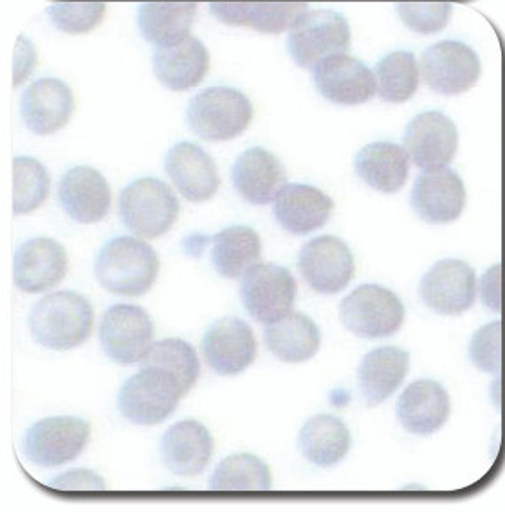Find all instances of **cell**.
<instances>
[{
  "label": "cell",
  "instance_id": "cell-1",
  "mask_svg": "<svg viewBox=\"0 0 505 512\" xmlns=\"http://www.w3.org/2000/svg\"><path fill=\"white\" fill-rule=\"evenodd\" d=\"M93 305L75 291H57L39 300L31 316L32 339L48 350L68 351L93 334Z\"/></svg>",
  "mask_w": 505,
  "mask_h": 512
},
{
  "label": "cell",
  "instance_id": "cell-2",
  "mask_svg": "<svg viewBox=\"0 0 505 512\" xmlns=\"http://www.w3.org/2000/svg\"><path fill=\"white\" fill-rule=\"evenodd\" d=\"M160 272L155 249L132 236H119L103 245L94 263L96 279L119 296L146 295Z\"/></svg>",
  "mask_w": 505,
  "mask_h": 512
},
{
  "label": "cell",
  "instance_id": "cell-3",
  "mask_svg": "<svg viewBox=\"0 0 505 512\" xmlns=\"http://www.w3.org/2000/svg\"><path fill=\"white\" fill-rule=\"evenodd\" d=\"M185 394L171 373L158 367H142L119 390L117 408L135 426H155L176 412Z\"/></svg>",
  "mask_w": 505,
  "mask_h": 512
},
{
  "label": "cell",
  "instance_id": "cell-4",
  "mask_svg": "<svg viewBox=\"0 0 505 512\" xmlns=\"http://www.w3.org/2000/svg\"><path fill=\"white\" fill-rule=\"evenodd\" d=\"M254 116L252 103L233 87H210L190 101L188 125L201 139L224 142L240 137Z\"/></svg>",
  "mask_w": 505,
  "mask_h": 512
},
{
  "label": "cell",
  "instance_id": "cell-5",
  "mask_svg": "<svg viewBox=\"0 0 505 512\" xmlns=\"http://www.w3.org/2000/svg\"><path fill=\"white\" fill-rule=\"evenodd\" d=\"M123 224L140 238L153 240L171 229L179 215V201L171 187L156 178L130 183L119 197Z\"/></svg>",
  "mask_w": 505,
  "mask_h": 512
},
{
  "label": "cell",
  "instance_id": "cell-6",
  "mask_svg": "<svg viewBox=\"0 0 505 512\" xmlns=\"http://www.w3.org/2000/svg\"><path fill=\"white\" fill-rule=\"evenodd\" d=\"M350 43L348 20L330 9L307 11L289 29V54L305 70H314L332 55L344 54Z\"/></svg>",
  "mask_w": 505,
  "mask_h": 512
},
{
  "label": "cell",
  "instance_id": "cell-7",
  "mask_svg": "<svg viewBox=\"0 0 505 512\" xmlns=\"http://www.w3.org/2000/svg\"><path fill=\"white\" fill-rule=\"evenodd\" d=\"M91 426L80 417L59 415L39 420L27 429L22 450L27 461L41 468L70 463L86 449Z\"/></svg>",
  "mask_w": 505,
  "mask_h": 512
},
{
  "label": "cell",
  "instance_id": "cell-8",
  "mask_svg": "<svg viewBox=\"0 0 505 512\" xmlns=\"http://www.w3.org/2000/svg\"><path fill=\"white\" fill-rule=\"evenodd\" d=\"M342 325L364 339L396 334L404 323V305L390 289L367 284L355 289L341 303Z\"/></svg>",
  "mask_w": 505,
  "mask_h": 512
},
{
  "label": "cell",
  "instance_id": "cell-9",
  "mask_svg": "<svg viewBox=\"0 0 505 512\" xmlns=\"http://www.w3.org/2000/svg\"><path fill=\"white\" fill-rule=\"evenodd\" d=\"M155 337V325L139 305L117 303L103 314L100 344L105 355L117 364L132 365L148 355Z\"/></svg>",
  "mask_w": 505,
  "mask_h": 512
},
{
  "label": "cell",
  "instance_id": "cell-10",
  "mask_svg": "<svg viewBox=\"0 0 505 512\" xmlns=\"http://www.w3.org/2000/svg\"><path fill=\"white\" fill-rule=\"evenodd\" d=\"M241 302L259 323H275L291 312L296 282L288 268L275 263H257L243 275Z\"/></svg>",
  "mask_w": 505,
  "mask_h": 512
},
{
  "label": "cell",
  "instance_id": "cell-11",
  "mask_svg": "<svg viewBox=\"0 0 505 512\" xmlns=\"http://www.w3.org/2000/svg\"><path fill=\"white\" fill-rule=\"evenodd\" d=\"M420 73L436 93L458 96L477 84L481 59L474 48L461 41H442L422 54Z\"/></svg>",
  "mask_w": 505,
  "mask_h": 512
},
{
  "label": "cell",
  "instance_id": "cell-12",
  "mask_svg": "<svg viewBox=\"0 0 505 512\" xmlns=\"http://www.w3.org/2000/svg\"><path fill=\"white\" fill-rule=\"evenodd\" d=\"M298 270L316 293L337 295L355 275L350 247L335 236H319L303 245Z\"/></svg>",
  "mask_w": 505,
  "mask_h": 512
},
{
  "label": "cell",
  "instance_id": "cell-13",
  "mask_svg": "<svg viewBox=\"0 0 505 512\" xmlns=\"http://www.w3.org/2000/svg\"><path fill=\"white\" fill-rule=\"evenodd\" d=\"M419 291L431 311L443 316H459L474 305L477 277L467 263L443 259L422 277Z\"/></svg>",
  "mask_w": 505,
  "mask_h": 512
},
{
  "label": "cell",
  "instance_id": "cell-14",
  "mask_svg": "<svg viewBox=\"0 0 505 512\" xmlns=\"http://www.w3.org/2000/svg\"><path fill=\"white\" fill-rule=\"evenodd\" d=\"M465 204V183L449 167L424 171L415 179L412 208L429 224H451L463 215Z\"/></svg>",
  "mask_w": 505,
  "mask_h": 512
},
{
  "label": "cell",
  "instance_id": "cell-15",
  "mask_svg": "<svg viewBox=\"0 0 505 512\" xmlns=\"http://www.w3.org/2000/svg\"><path fill=\"white\" fill-rule=\"evenodd\" d=\"M404 149L419 169L447 167L458 151V128L442 112H424L406 126Z\"/></svg>",
  "mask_w": 505,
  "mask_h": 512
},
{
  "label": "cell",
  "instance_id": "cell-16",
  "mask_svg": "<svg viewBox=\"0 0 505 512\" xmlns=\"http://www.w3.org/2000/svg\"><path fill=\"white\" fill-rule=\"evenodd\" d=\"M202 353L215 373L236 376L254 362L257 353L256 337L243 319H218L204 334Z\"/></svg>",
  "mask_w": 505,
  "mask_h": 512
},
{
  "label": "cell",
  "instance_id": "cell-17",
  "mask_svg": "<svg viewBox=\"0 0 505 512\" xmlns=\"http://www.w3.org/2000/svg\"><path fill=\"white\" fill-rule=\"evenodd\" d=\"M318 93L337 105H362L376 94V77L355 57L332 55L314 68Z\"/></svg>",
  "mask_w": 505,
  "mask_h": 512
},
{
  "label": "cell",
  "instance_id": "cell-18",
  "mask_svg": "<svg viewBox=\"0 0 505 512\" xmlns=\"http://www.w3.org/2000/svg\"><path fill=\"white\" fill-rule=\"evenodd\" d=\"M68 273V254L50 238H32L16 250L13 279L25 293H43L63 282Z\"/></svg>",
  "mask_w": 505,
  "mask_h": 512
},
{
  "label": "cell",
  "instance_id": "cell-19",
  "mask_svg": "<svg viewBox=\"0 0 505 512\" xmlns=\"http://www.w3.org/2000/svg\"><path fill=\"white\" fill-rule=\"evenodd\" d=\"M75 98L68 84L59 78H41L27 87L20 112L25 126L36 135H52L70 123Z\"/></svg>",
  "mask_w": 505,
  "mask_h": 512
},
{
  "label": "cell",
  "instance_id": "cell-20",
  "mask_svg": "<svg viewBox=\"0 0 505 512\" xmlns=\"http://www.w3.org/2000/svg\"><path fill=\"white\" fill-rule=\"evenodd\" d=\"M165 171L179 194L192 202L210 201L220 187L213 158L192 142H179L165 156Z\"/></svg>",
  "mask_w": 505,
  "mask_h": 512
},
{
  "label": "cell",
  "instance_id": "cell-21",
  "mask_svg": "<svg viewBox=\"0 0 505 512\" xmlns=\"http://www.w3.org/2000/svg\"><path fill=\"white\" fill-rule=\"evenodd\" d=\"M109 181L93 167H75L64 174L59 202L64 213L78 224H96L109 215Z\"/></svg>",
  "mask_w": 505,
  "mask_h": 512
},
{
  "label": "cell",
  "instance_id": "cell-22",
  "mask_svg": "<svg viewBox=\"0 0 505 512\" xmlns=\"http://www.w3.org/2000/svg\"><path fill=\"white\" fill-rule=\"evenodd\" d=\"M213 454L208 427L195 420H181L169 427L160 442V456L167 470L181 477H194L206 470Z\"/></svg>",
  "mask_w": 505,
  "mask_h": 512
},
{
  "label": "cell",
  "instance_id": "cell-23",
  "mask_svg": "<svg viewBox=\"0 0 505 512\" xmlns=\"http://www.w3.org/2000/svg\"><path fill=\"white\" fill-rule=\"evenodd\" d=\"M334 211V201L311 185H284L275 201L273 215L282 229L288 233H314L330 220Z\"/></svg>",
  "mask_w": 505,
  "mask_h": 512
},
{
  "label": "cell",
  "instance_id": "cell-24",
  "mask_svg": "<svg viewBox=\"0 0 505 512\" xmlns=\"http://www.w3.org/2000/svg\"><path fill=\"white\" fill-rule=\"evenodd\" d=\"M449 415L451 399L436 381H415L397 401V419L412 435H433L445 426Z\"/></svg>",
  "mask_w": 505,
  "mask_h": 512
},
{
  "label": "cell",
  "instance_id": "cell-25",
  "mask_svg": "<svg viewBox=\"0 0 505 512\" xmlns=\"http://www.w3.org/2000/svg\"><path fill=\"white\" fill-rule=\"evenodd\" d=\"M286 181V167L266 149H249L234 162V188L250 204L265 206L275 201Z\"/></svg>",
  "mask_w": 505,
  "mask_h": 512
},
{
  "label": "cell",
  "instance_id": "cell-26",
  "mask_svg": "<svg viewBox=\"0 0 505 512\" xmlns=\"http://www.w3.org/2000/svg\"><path fill=\"white\" fill-rule=\"evenodd\" d=\"M156 78L171 91H190L199 86L210 70V54L197 38L158 47L153 59Z\"/></svg>",
  "mask_w": 505,
  "mask_h": 512
},
{
  "label": "cell",
  "instance_id": "cell-27",
  "mask_svg": "<svg viewBox=\"0 0 505 512\" xmlns=\"http://www.w3.org/2000/svg\"><path fill=\"white\" fill-rule=\"evenodd\" d=\"M197 4L190 0H149L137 13L142 36L156 47H169L188 38L194 25Z\"/></svg>",
  "mask_w": 505,
  "mask_h": 512
},
{
  "label": "cell",
  "instance_id": "cell-28",
  "mask_svg": "<svg viewBox=\"0 0 505 512\" xmlns=\"http://www.w3.org/2000/svg\"><path fill=\"white\" fill-rule=\"evenodd\" d=\"M410 367V355L392 346L367 353L358 365V385L369 406L385 403L401 387Z\"/></svg>",
  "mask_w": 505,
  "mask_h": 512
},
{
  "label": "cell",
  "instance_id": "cell-29",
  "mask_svg": "<svg viewBox=\"0 0 505 512\" xmlns=\"http://www.w3.org/2000/svg\"><path fill=\"white\" fill-rule=\"evenodd\" d=\"M355 171L374 190L396 194L408 179L410 155L406 149L390 142L369 144L355 156Z\"/></svg>",
  "mask_w": 505,
  "mask_h": 512
},
{
  "label": "cell",
  "instance_id": "cell-30",
  "mask_svg": "<svg viewBox=\"0 0 505 512\" xmlns=\"http://www.w3.org/2000/svg\"><path fill=\"white\" fill-rule=\"evenodd\" d=\"M265 341L268 350L282 362L300 364L318 353L321 334L309 316L302 312H289L284 318L268 325Z\"/></svg>",
  "mask_w": 505,
  "mask_h": 512
},
{
  "label": "cell",
  "instance_id": "cell-31",
  "mask_svg": "<svg viewBox=\"0 0 505 512\" xmlns=\"http://www.w3.org/2000/svg\"><path fill=\"white\" fill-rule=\"evenodd\" d=\"M298 445L312 465L330 468L339 465L350 452V429L334 415H316L305 422Z\"/></svg>",
  "mask_w": 505,
  "mask_h": 512
},
{
  "label": "cell",
  "instance_id": "cell-32",
  "mask_svg": "<svg viewBox=\"0 0 505 512\" xmlns=\"http://www.w3.org/2000/svg\"><path fill=\"white\" fill-rule=\"evenodd\" d=\"M259 259L261 238L250 227H227L211 240V261L226 279H240Z\"/></svg>",
  "mask_w": 505,
  "mask_h": 512
},
{
  "label": "cell",
  "instance_id": "cell-33",
  "mask_svg": "<svg viewBox=\"0 0 505 512\" xmlns=\"http://www.w3.org/2000/svg\"><path fill=\"white\" fill-rule=\"evenodd\" d=\"M272 488V472L254 454H234L218 463L211 475L213 491H266Z\"/></svg>",
  "mask_w": 505,
  "mask_h": 512
},
{
  "label": "cell",
  "instance_id": "cell-34",
  "mask_svg": "<svg viewBox=\"0 0 505 512\" xmlns=\"http://www.w3.org/2000/svg\"><path fill=\"white\" fill-rule=\"evenodd\" d=\"M376 91L390 103H404L417 93L420 84L419 64L410 52H394L376 64Z\"/></svg>",
  "mask_w": 505,
  "mask_h": 512
},
{
  "label": "cell",
  "instance_id": "cell-35",
  "mask_svg": "<svg viewBox=\"0 0 505 512\" xmlns=\"http://www.w3.org/2000/svg\"><path fill=\"white\" fill-rule=\"evenodd\" d=\"M142 367H158L171 373L185 392L194 387L201 373V364L194 348L181 339H164L151 346L142 358Z\"/></svg>",
  "mask_w": 505,
  "mask_h": 512
},
{
  "label": "cell",
  "instance_id": "cell-36",
  "mask_svg": "<svg viewBox=\"0 0 505 512\" xmlns=\"http://www.w3.org/2000/svg\"><path fill=\"white\" fill-rule=\"evenodd\" d=\"M50 176L34 158L20 156L13 162V210L16 215H29L47 201Z\"/></svg>",
  "mask_w": 505,
  "mask_h": 512
},
{
  "label": "cell",
  "instance_id": "cell-37",
  "mask_svg": "<svg viewBox=\"0 0 505 512\" xmlns=\"http://www.w3.org/2000/svg\"><path fill=\"white\" fill-rule=\"evenodd\" d=\"M309 11V0H249L247 24L263 34H280Z\"/></svg>",
  "mask_w": 505,
  "mask_h": 512
},
{
  "label": "cell",
  "instance_id": "cell-38",
  "mask_svg": "<svg viewBox=\"0 0 505 512\" xmlns=\"http://www.w3.org/2000/svg\"><path fill=\"white\" fill-rule=\"evenodd\" d=\"M107 0H52L50 22L66 34H87L101 24Z\"/></svg>",
  "mask_w": 505,
  "mask_h": 512
},
{
  "label": "cell",
  "instance_id": "cell-39",
  "mask_svg": "<svg viewBox=\"0 0 505 512\" xmlns=\"http://www.w3.org/2000/svg\"><path fill=\"white\" fill-rule=\"evenodd\" d=\"M397 15L410 31L436 34L443 31L452 15V0H396Z\"/></svg>",
  "mask_w": 505,
  "mask_h": 512
},
{
  "label": "cell",
  "instance_id": "cell-40",
  "mask_svg": "<svg viewBox=\"0 0 505 512\" xmlns=\"http://www.w3.org/2000/svg\"><path fill=\"white\" fill-rule=\"evenodd\" d=\"M468 355L472 364L484 373H502L505 369V321L498 319L475 332Z\"/></svg>",
  "mask_w": 505,
  "mask_h": 512
},
{
  "label": "cell",
  "instance_id": "cell-41",
  "mask_svg": "<svg viewBox=\"0 0 505 512\" xmlns=\"http://www.w3.org/2000/svg\"><path fill=\"white\" fill-rule=\"evenodd\" d=\"M481 300L490 311L497 314L505 312V263L493 264L491 268L486 270L482 275L481 284Z\"/></svg>",
  "mask_w": 505,
  "mask_h": 512
},
{
  "label": "cell",
  "instance_id": "cell-42",
  "mask_svg": "<svg viewBox=\"0 0 505 512\" xmlns=\"http://www.w3.org/2000/svg\"><path fill=\"white\" fill-rule=\"evenodd\" d=\"M50 486L59 491H105L107 484L100 475L91 470H71L57 475L50 481Z\"/></svg>",
  "mask_w": 505,
  "mask_h": 512
},
{
  "label": "cell",
  "instance_id": "cell-43",
  "mask_svg": "<svg viewBox=\"0 0 505 512\" xmlns=\"http://www.w3.org/2000/svg\"><path fill=\"white\" fill-rule=\"evenodd\" d=\"M36 48L32 47L31 41L20 36L16 41L15 63H13V84L15 87L22 86L27 78L31 77L32 70L36 66Z\"/></svg>",
  "mask_w": 505,
  "mask_h": 512
},
{
  "label": "cell",
  "instance_id": "cell-44",
  "mask_svg": "<svg viewBox=\"0 0 505 512\" xmlns=\"http://www.w3.org/2000/svg\"><path fill=\"white\" fill-rule=\"evenodd\" d=\"M490 396L498 410L505 413V369L502 373H498L491 383Z\"/></svg>",
  "mask_w": 505,
  "mask_h": 512
}]
</instances>
